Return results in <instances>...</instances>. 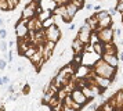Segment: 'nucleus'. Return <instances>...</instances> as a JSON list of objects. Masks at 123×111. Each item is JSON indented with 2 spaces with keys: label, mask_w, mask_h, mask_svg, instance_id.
Here are the masks:
<instances>
[{
  "label": "nucleus",
  "mask_w": 123,
  "mask_h": 111,
  "mask_svg": "<svg viewBox=\"0 0 123 111\" xmlns=\"http://www.w3.org/2000/svg\"><path fill=\"white\" fill-rule=\"evenodd\" d=\"M93 69H94L95 74H97V75H100V76L109 78V79H112L113 82L116 81L117 68H116V67L109 65V64H108V62L102 58V57H100V58L97 60V62L93 65Z\"/></svg>",
  "instance_id": "f257e3e1"
},
{
  "label": "nucleus",
  "mask_w": 123,
  "mask_h": 111,
  "mask_svg": "<svg viewBox=\"0 0 123 111\" xmlns=\"http://www.w3.org/2000/svg\"><path fill=\"white\" fill-rule=\"evenodd\" d=\"M98 35V39H100L101 43H111L113 42V38H115V29L113 28H105V29H101L97 32Z\"/></svg>",
  "instance_id": "f03ea898"
},
{
  "label": "nucleus",
  "mask_w": 123,
  "mask_h": 111,
  "mask_svg": "<svg viewBox=\"0 0 123 111\" xmlns=\"http://www.w3.org/2000/svg\"><path fill=\"white\" fill-rule=\"evenodd\" d=\"M91 36H93V31L90 29V27L87 24H83V25L80 27V29H79V32H78V38L80 39L84 44H89L90 42H91Z\"/></svg>",
  "instance_id": "7ed1b4c3"
},
{
  "label": "nucleus",
  "mask_w": 123,
  "mask_h": 111,
  "mask_svg": "<svg viewBox=\"0 0 123 111\" xmlns=\"http://www.w3.org/2000/svg\"><path fill=\"white\" fill-rule=\"evenodd\" d=\"M46 31V38H47V40H53V42H55V43H58V40L61 39V29L58 28V25H53V27L47 28V29H44Z\"/></svg>",
  "instance_id": "20e7f679"
},
{
  "label": "nucleus",
  "mask_w": 123,
  "mask_h": 111,
  "mask_svg": "<svg viewBox=\"0 0 123 111\" xmlns=\"http://www.w3.org/2000/svg\"><path fill=\"white\" fill-rule=\"evenodd\" d=\"M71 96H72V99L76 101V103H79V104H82V105H84V104H87L90 100L84 96V93H83V90L82 89H76V90H73L72 93H71Z\"/></svg>",
  "instance_id": "39448f33"
},
{
  "label": "nucleus",
  "mask_w": 123,
  "mask_h": 111,
  "mask_svg": "<svg viewBox=\"0 0 123 111\" xmlns=\"http://www.w3.org/2000/svg\"><path fill=\"white\" fill-rule=\"evenodd\" d=\"M86 46H87V44H84L83 42L76 36V38L72 40V46H71V49L73 50L75 54H82V53L84 51V49H86Z\"/></svg>",
  "instance_id": "423d86ee"
},
{
  "label": "nucleus",
  "mask_w": 123,
  "mask_h": 111,
  "mask_svg": "<svg viewBox=\"0 0 123 111\" xmlns=\"http://www.w3.org/2000/svg\"><path fill=\"white\" fill-rule=\"evenodd\" d=\"M94 81H95V83L102 89H109V86H111L112 82H113L109 78H104V76H100V75H95Z\"/></svg>",
  "instance_id": "0eeeda50"
},
{
  "label": "nucleus",
  "mask_w": 123,
  "mask_h": 111,
  "mask_svg": "<svg viewBox=\"0 0 123 111\" xmlns=\"http://www.w3.org/2000/svg\"><path fill=\"white\" fill-rule=\"evenodd\" d=\"M84 24H87L93 32H97V29H98V20H97V17H95L94 14L91 17H87V18L84 20Z\"/></svg>",
  "instance_id": "6e6552de"
},
{
  "label": "nucleus",
  "mask_w": 123,
  "mask_h": 111,
  "mask_svg": "<svg viewBox=\"0 0 123 111\" xmlns=\"http://www.w3.org/2000/svg\"><path fill=\"white\" fill-rule=\"evenodd\" d=\"M115 101H116V111H120L123 108V88L120 90H117L116 93L113 94Z\"/></svg>",
  "instance_id": "1a4fd4ad"
},
{
  "label": "nucleus",
  "mask_w": 123,
  "mask_h": 111,
  "mask_svg": "<svg viewBox=\"0 0 123 111\" xmlns=\"http://www.w3.org/2000/svg\"><path fill=\"white\" fill-rule=\"evenodd\" d=\"M104 54H115L117 56V46L113 42L111 43H104Z\"/></svg>",
  "instance_id": "9d476101"
},
{
  "label": "nucleus",
  "mask_w": 123,
  "mask_h": 111,
  "mask_svg": "<svg viewBox=\"0 0 123 111\" xmlns=\"http://www.w3.org/2000/svg\"><path fill=\"white\" fill-rule=\"evenodd\" d=\"M112 22H113V21H112V15H108L106 18L98 21V29H97V32L101 31V29H105V28H111L112 27Z\"/></svg>",
  "instance_id": "9b49d317"
},
{
  "label": "nucleus",
  "mask_w": 123,
  "mask_h": 111,
  "mask_svg": "<svg viewBox=\"0 0 123 111\" xmlns=\"http://www.w3.org/2000/svg\"><path fill=\"white\" fill-rule=\"evenodd\" d=\"M102 58L112 67H117V64H119V57L115 56V54H104Z\"/></svg>",
  "instance_id": "f8f14e48"
},
{
  "label": "nucleus",
  "mask_w": 123,
  "mask_h": 111,
  "mask_svg": "<svg viewBox=\"0 0 123 111\" xmlns=\"http://www.w3.org/2000/svg\"><path fill=\"white\" fill-rule=\"evenodd\" d=\"M67 10H68V14H69V17H71V18H75V17H76V14H78V11H79V8L78 7H76V6L73 4L72 1H69V3H67Z\"/></svg>",
  "instance_id": "ddd939ff"
},
{
  "label": "nucleus",
  "mask_w": 123,
  "mask_h": 111,
  "mask_svg": "<svg viewBox=\"0 0 123 111\" xmlns=\"http://www.w3.org/2000/svg\"><path fill=\"white\" fill-rule=\"evenodd\" d=\"M36 53H37V46L32 44V46H31V47H29V49L26 50V51H25V53H24L22 57H25V58L31 60V58H32V57H33L35 54H36Z\"/></svg>",
  "instance_id": "4468645a"
},
{
  "label": "nucleus",
  "mask_w": 123,
  "mask_h": 111,
  "mask_svg": "<svg viewBox=\"0 0 123 111\" xmlns=\"http://www.w3.org/2000/svg\"><path fill=\"white\" fill-rule=\"evenodd\" d=\"M94 46V53H97V54L100 56V57H102L104 56V43H101V42H97V43L93 44Z\"/></svg>",
  "instance_id": "2eb2a0df"
},
{
  "label": "nucleus",
  "mask_w": 123,
  "mask_h": 111,
  "mask_svg": "<svg viewBox=\"0 0 123 111\" xmlns=\"http://www.w3.org/2000/svg\"><path fill=\"white\" fill-rule=\"evenodd\" d=\"M82 90H83L84 96H86V97H87L89 100H93L94 97H97V96L94 94V92H93V90H91V89H90L89 86H86V88H84V89H82Z\"/></svg>",
  "instance_id": "dca6fc26"
},
{
  "label": "nucleus",
  "mask_w": 123,
  "mask_h": 111,
  "mask_svg": "<svg viewBox=\"0 0 123 111\" xmlns=\"http://www.w3.org/2000/svg\"><path fill=\"white\" fill-rule=\"evenodd\" d=\"M94 15L97 17V20H98V21H101V20L106 18L108 15H111V14H109V11H108V10H101V11H98V13H94Z\"/></svg>",
  "instance_id": "f3484780"
},
{
  "label": "nucleus",
  "mask_w": 123,
  "mask_h": 111,
  "mask_svg": "<svg viewBox=\"0 0 123 111\" xmlns=\"http://www.w3.org/2000/svg\"><path fill=\"white\" fill-rule=\"evenodd\" d=\"M37 21H39V18H37V17H35V18H32V20H29V22H28L29 31H36V27H37Z\"/></svg>",
  "instance_id": "a211bd4d"
},
{
  "label": "nucleus",
  "mask_w": 123,
  "mask_h": 111,
  "mask_svg": "<svg viewBox=\"0 0 123 111\" xmlns=\"http://www.w3.org/2000/svg\"><path fill=\"white\" fill-rule=\"evenodd\" d=\"M101 108H102L104 111H116V110H115V107H112L111 103H109L108 100H105V101L101 104Z\"/></svg>",
  "instance_id": "6ab92c4d"
},
{
  "label": "nucleus",
  "mask_w": 123,
  "mask_h": 111,
  "mask_svg": "<svg viewBox=\"0 0 123 111\" xmlns=\"http://www.w3.org/2000/svg\"><path fill=\"white\" fill-rule=\"evenodd\" d=\"M57 97H58V100L64 101V100L68 97V93L64 90V89H60V90H58V93H57Z\"/></svg>",
  "instance_id": "aec40b11"
},
{
  "label": "nucleus",
  "mask_w": 123,
  "mask_h": 111,
  "mask_svg": "<svg viewBox=\"0 0 123 111\" xmlns=\"http://www.w3.org/2000/svg\"><path fill=\"white\" fill-rule=\"evenodd\" d=\"M7 1H8V6H10V10L11 11L15 10V7L21 3V0H7Z\"/></svg>",
  "instance_id": "412c9836"
},
{
  "label": "nucleus",
  "mask_w": 123,
  "mask_h": 111,
  "mask_svg": "<svg viewBox=\"0 0 123 111\" xmlns=\"http://www.w3.org/2000/svg\"><path fill=\"white\" fill-rule=\"evenodd\" d=\"M22 94H29L31 93V83H26V85H24L22 86Z\"/></svg>",
  "instance_id": "4be33fe9"
},
{
  "label": "nucleus",
  "mask_w": 123,
  "mask_h": 111,
  "mask_svg": "<svg viewBox=\"0 0 123 111\" xmlns=\"http://www.w3.org/2000/svg\"><path fill=\"white\" fill-rule=\"evenodd\" d=\"M71 1H72L73 4L76 6V7H78L79 10H80V8L84 6V0H71Z\"/></svg>",
  "instance_id": "5701e85b"
},
{
  "label": "nucleus",
  "mask_w": 123,
  "mask_h": 111,
  "mask_svg": "<svg viewBox=\"0 0 123 111\" xmlns=\"http://www.w3.org/2000/svg\"><path fill=\"white\" fill-rule=\"evenodd\" d=\"M7 83H11V81H10V76L3 75V76H1V86H4V85H7Z\"/></svg>",
  "instance_id": "b1692460"
},
{
  "label": "nucleus",
  "mask_w": 123,
  "mask_h": 111,
  "mask_svg": "<svg viewBox=\"0 0 123 111\" xmlns=\"http://www.w3.org/2000/svg\"><path fill=\"white\" fill-rule=\"evenodd\" d=\"M100 108V105H98V103H93V104L89 105V111H97Z\"/></svg>",
  "instance_id": "393cba45"
},
{
  "label": "nucleus",
  "mask_w": 123,
  "mask_h": 111,
  "mask_svg": "<svg viewBox=\"0 0 123 111\" xmlns=\"http://www.w3.org/2000/svg\"><path fill=\"white\" fill-rule=\"evenodd\" d=\"M82 107H83L82 104H79V103H76V101H73V104H72V108H73V110L80 111V110H82Z\"/></svg>",
  "instance_id": "a878e982"
},
{
  "label": "nucleus",
  "mask_w": 123,
  "mask_h": 111,
  "mask_svg": "<svg viewBox=\"0 0 123 111\" xmlns=\"http://www.w3.org/2000/svg\"><path fill=\"white\" fill-rule=\"evenodd\" d=\"M7 29L6 28H1V31H0V36H1V39H3V40H4V39L7 38Z\"/></svg>",
  "instance_id": "bb28decb"
},
{
  "label": "nucleus",
  "mask_w": 123,
  "mask_h": 111,
  "mask_svg": "<svg viewBox=\"0 0 123 111\" xmlns=\"http://www.w3.org/2000/svg\"><path fill=\"white\" fill-rule=\"evenodd\" d=\"M116 10L119 11L120 14L123 13V1H117V3H116Z\"/></svg>",
  "instance_id": "cd10ccee"
},
{
  "label": "nucleus",
  "mask_w": 123,
  "mask_h": 111,
  "mask_svg": "<svg viewBox=\"0 0 123 111\" xmlns=\"http://www.w3.org/2000/svg\"><path fill=\"white\" fill-rule=\"evenodd\" d=\"M7 44L6 40H1V53H7Z\"/></svg>",
  "instance_id": "c85d7f7f"
},
{
  "label": "nucleus",
  "mask_w": 123,
  "mask_h": 111,
  "mask_svg": "<svg viewBox=\"0 0 123 111\" xmlns=\"http://www.w3.org/2000/svg\"><path fill=\"white\" fill-rule=\"evenodd\" d=\"M6 68H7V61L4 60V58H1V62H0V69H1V71H4Z\"/></svg>",
  "instance_id": "c756f323"
},
{
  "label": "nucleus",
  "mask_w": 123,
  "mask_h": 111,
  "mask_svg": "<svg viewBox=\"0 0 123 111\" xmlns=\"http://www.w3.org/2000/svg\"><path fill=\"white\" fill-rule=\"evenodd\" d=\"M108 11H109V14H111L112 17H113V15H116V13H117L116 7H111V8H109V10H108Z\"/></svg>",
  "instance_id": "7c9ffc66"
},
{
  "label": "nucleus",
  "mask_w": 123,
  "mask_h": 111,
  "mask_svg": "<svg viewBox=\"0 0 123 111\" xmlns=\"http://www.w3.org/2000/svg\"><path fill=\"white\" fill-rule=\"evenodd\" d=\"M120 35H122V31H120L119 28H116V29H115V36L120 39Z\"/></svg>",
  "instance_id": "2f4dec72"
},
{
  "label": "nucleus",
  "mask_w": 123,
  "mask_h": 111,
  "mask_svg": "<svg viewBox=\"0 0 123 111\" xmlns=\"http://www.w3.org/2000/svg\"><path fill=\"white\" fill-rule=\"evenodd\" d=\"M65 104V103H64ZM62 111H76V110H73L72 107H69V105H64V110Z\"/></svg>",
  "instance_id": "473e14b6"
},
{
  "label": "nucleus",
  "mask_w": 123,
  "mask_h": 111,
  "mask_svg": "<svg viewBox=\"0 0 123 111\" xmlns=\"http://www.w3.org/2000/svg\"><path fill=\"white\" fill-rule=\"evenodd\" d=\"M93 8H94V6L91 4V3H87L86 4V10H93Z\"/></svg>",
  "instance_id": "72a5a7b5"
},
{
  "label": "nucleus",
  "mask_w": 123,
  "mask_h": 111,
  "mask_svg": "<svg viewBox=\"0 0 123 111\" xmlns=\"http://www.w3.org/2000/svg\"><path fill=\"white\" fill-rule=\"evenodd\" d=\"M75 28H76V22H73V24H71V25H69V31H73Z\"/></svg>",
  "instance_id": "f704fd0d"
},
{
  "label": "nucleus",
  "mask_w": 123,
  "mask_h": 111,
  "mask_svg": "<svg viewBox=\"0 0 123 111\" xmlns=\"http://www.w3.org/2000/svg\"><path fill=\"white\" fill-rule=\"evenodd\" d=\"M117 57H119L120 61H123V51H120V54H117Z\"/></svg>",
  "instance_id": "c9c22d12"
},
{
  "label": "nucleus",
  "mask_w": 123,
  "mask_h": 111,
  "mask_svg": "<svg viewBox=\"0 0 123 111\" xmlns=\"http://www.w3.org/2000/svg\"><path fill=\"white\" fill-rule=\"evenodd\" d=\"M120 111H123V108H122V110H120Z\"/></svg>",
  "instance_id": "e433bc0d"
}]
</instances>
